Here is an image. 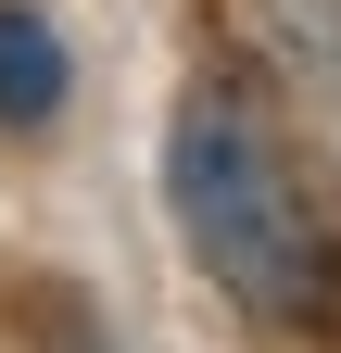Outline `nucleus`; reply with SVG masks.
Returning a JSON list of instances; mask_svg holds the SVG:
<instances>
[{
	"label": "nucleus",
	"instance_id": "nucleus-1",
	"mask_svg": "<svg viewBox=\"0 0 341 353\" xmlns=\"http://www.w3.org/2000/svg\"><path fill=\"white\" fill-rule=\"evenodd\" d=\"M164 202H177V240L215 265V290H240L253 316H316L329 290V228L291 176L278 126L253 114V88H190L177 126H164Z\"/></svg>",
	"mask_w": 341,
	"mask_h": 353
},
{
	"label": "nucleus",
	"instance_id": "nucleus-2",
	"mask_svg": "<svg viewBox=\"0 0 341 353\" xmlns=\"http://www.w3.org/2000/svg\"><path fill=\"white\" fill-rule=\"evenodd\" d=\"M253 51H266L278 88H304V101L341 114V0H240Z\"/></svg>",
	"mask_w": 341,
	"mask_h": 353
},
{
	"label": "nucleus",
	"instance_id": "nucleus-3",
	"mask_svg": "<svg viewBox=\"0 0 341 353\" xmlns=\"http://www.w3.org/2000/svg\"><path fill=\"white\" fill-rule=\"evenodd\" d=\"M64 88H76V63H64L51 13L0 0V126H51V114H64Z\"/></svg>",
	"mask_w": 341,
	"mask_h": 353
}]
</instances>
